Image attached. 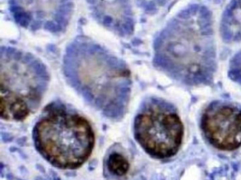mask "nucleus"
<instances>
[{"label": "nucleus", "instance_id": "obj_10", "mask_svg": "<svg viewBox=\"0 0 241 180\" xmlns=\"http://www.w3.org/2000/svg\"><path fill=\"white\" fill-rule=\"evenodd\" d=\"M108 168L112 174L123 176L129 170V165L127 160L122 155L118 153H112L108 160Z\"/></svg>", "mask_w": 241, "mask_h": 180}, {"label": "nucleus", "instance_id": "obj_3", "mask_svg": "<svg viewBox=\"0 0 241 180\" xmlns=\"http://www.w3.org/2000/svg\"><path fill=\"white\" fill-rule=\"evenodd\" d=\"M38 151L47 161L61 169H75L89 157L95 136L83 117L60 106L47 109L34 127Z\"/></svg>", "mask_w": 241, "mask_h": 180}, {"label": "nucleus", "instance_id": "obj_4", "mask_svg": "<svg viewBox=\"0 0 241 180\" xmlns=\"http://www.w3.org/2000/svg\"><path fill=\"white\" fill-rule=\"evenodd\" d=\"M1 117L22 120L40 103L48 82L44 64L20 49L2 47L1 50Z\"/></svg>", "mask_w": 241, "mask_h": 180}, {"label": "nucleus", "instance_id": "obj_2", "mask_svg": "<svg viewBox=\"0 0 241 180\" xmlns=\"http://www.w3.org/2000/svg\"><path fill=\"white\" fill-rule=\"evenodd\" d=\"M64 69L82 92L95 103L110 107L122 103L129 73L122 61L87 39L75 40L64 58Z\"/></svg>", "mask_w": 241, "mask_h": 180}, {"label": "nucleus", "instance_id": "obj_7", "mask_svg": "<svg viewBox=\"0 0 241 180\" xmlns=\"http://www.w3.org/2000/svg\"><path fill=\"white\" fill-rule=\"evenodd\" d=\"M201 128L216 149L236 150L241 146V108L229 103H212L203 113Z\"/></svg>", "mask_w": 241, "mask_h": 180}, {"label": "nucleus", "instance_id": "obj_5", "mask_svg": "<svg viewBox=\"0 0 241 180\" xmlns=\"http://www.w3.org/2000/svg\"><path fill=\"white\" fill-rule=\"evenodd\" d=\"M134 135L148 154L164 159L177 153L183 139L184 127L173 107L162 101H153L136 116Z\"/></svg>", "mask_w": 241, "mask_h": 180}, {"label": "nucleus", "instance_id": "obj_9", "mask_svg": "<svg viewBox=\"0 0 241 180\" xmlns=\"http://www.w3.org/2000/svg\"><path fill=\"white\" fill-rule=\"evenodd\" d=\"M221 29L225 40H241V0H235L226 10Z\"/></svg>", "mask_w": 241, "mask_h": 180}, {"label": "nucleus", "instance_id": "obj_1", "mask_svg": "<svg viewBox=\"0 0 241 180\" xmlns=\"http://www.w3.org/2000/svg\"><path fill=\"white\" fill-rule=\"evenodd\" d=\"M212 36L207 13L198 8L184 13L160 35L156 45V62L188 80L207 77L214 64Z\"/></svg>", "mask_w": 241, "mask_h": 180}, {"label": "nucleus", "instance_id": "obj_6", "mask_svg": "<svg viewBox=\"0 0 241 180\" xmlns=\"http://www.w3.org/2000/svg\"><path fill=\"white\" fill-rule=\"evenodd\" d=\"M16 22L26 28L58 32L71 18L74 0H10Z\"/></svg>", "mask_w": 241, "mask_h": 180}, {"label": "nucleus", "instance_id": "obj_8", "mask_svg": "<svg viewBox=\"0 0 241 180\" xmlns=\"http://www.w3.org/2000/svg\"><path fill=\"white\" fill-rule=\"evenodd\" d=\"M95 19L115 33L129 35L134 28L129 0H86Z\"/></svg>", "mask_w": 241, "mask_h": 180}, {"label": "nucleus", "instance_id": "obj_11", "mask_svg": "<svg viewBox=\"0 0 241 180\" xmlns=\"http://www.w3.org/2000/svg\"><path fill=\"white\" fill-rule=\"evenodd\" d=\"M232 69H233V73L235 75L236 77L240 78L241 80V53L236 57L233 62Z\"/></svg>", "mask_w": 241, "mask_h": 180}]
</instances>
